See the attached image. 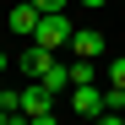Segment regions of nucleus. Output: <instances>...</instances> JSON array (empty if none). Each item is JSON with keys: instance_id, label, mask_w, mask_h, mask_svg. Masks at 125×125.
Masks as SVG:
<instances>
[{"instance_id": "obj_10", "label": "nucleus", "mask_w": 125, "mask_h": 125, "mask_svg": "<svg viewBox=\"0 0 125 125\" xmlns=\"http://www.w3.org/2000/svg\"><path fill=\"white\" fill-rule=\"evenodd\" d=\"M109 87H125V54L109 60Z\"/></svg>"}, {"instance_id": "obj_13", "label": "nucleus", "mask_w": 125, "mask_h": 125, "mask_svg": "<svg viewBox=\"0 0 125 125\" xmlns=\"http://www.w3.org/2000/svg\"><path fill=\"white\" fill-rule=\"evenodd\" d=\"M82 6H87V11H103V6H109V0H82Z\"/></svg>"}, {"instance_id": "obj_9", "label": "nucleus", "mask_w": 125, "mask_h": 125, "mask_svg": "<svg viewBox=\"0 0 125 125\" xmlns=\"http://www.w3.org/2000/svg\"><path fill=\"white\" fill-rule=\"evenodd\" d=\"M103 103H109L114 114H125V87H103Z\"/></svg>"}, {"instance_id": "obj_8", "label": "nucleus", "mask_w": 125, "mask_h": 125, "mask_svg": "<svg viewBox=\"0 0 125 125\" xmlns=\"http://www.w3.org/2000/svg\"><path fill=\"white\" fill-rule=\"evenodd\" d=\"M65 65H71V87H82V82L98 76V60H65Z\"/></svg>"}, {"instance_id": "obj_5", "label": "nucleus", "mask_w": 125, "mask_h": 125, "mask_svg": "<svg viewBox=\"0 0 125 125\" xmlns=\"http://www.w3.org/2000/svg\"><path fill=\"white\" fill-rule=\"evenodd\" d=\"M54 60H60V49H44V44L33 38V44H27V54H22V76H27V82H33V76H44Z\"/></svg>"}, {"instance_id": "obj_15", "label": "nucleus", "mask_w": 125, "mask_h": 125, "mask_svg": "<svg viewBox=\"0 0 125 125\" xmlns=\"http://www.w3.org/2000/svg\"><path fill=\"white\" fill-rule=\"evenodd\" d=\"M6 65H11V60H6V49H0V76H6Z\"/></svg>"}, {"instance_id": "obj_12", "label": "nucleus", "mask_w": 125, "mask_h": 125, "mask_svg": "<svg viewBox=\"0 0 125 125\" xmlns=\"http://www.w3.org/2000/svg\"><path fill=\"white\" fill-rule=\"evenodd\" d=\"M27 125H60V114L49 109V114H27Z\"/></svg>"}, {"instance_id": "obj_2", "label": "nucleus", "mask_w": 125, "mask_h": 125, "mask_svg": "<svg viewBox=\"0 0 125 125\" xmlns=\"http://www.w3.org/2000/svg\"><path fill=\"white\" fill-rule=\"evenodd\" d=\"M109 103H103V87H93V82H82V87H71V114L82 120H98Z\"/></svg>"}, {"instance_id": "obj_1", "label": "nucleus", "mask_w": 125, "mask_h": 125, "mask_svg": "<svg viewBox=\"0 0 125 125\" xmlns=\"http://www.w3.org/2000/svg\"><path fill=\"white\" fill-rule=\"evenodd\" d=\"M33 38H38L44 49H65V44H71V16H65V11H44Z\"/></svg>"}, {"instance_id": "obj_7", "label": "nucleus", "mask_w": 125, "mask_h": 125, "mask_svg": "<svg viewBox=\"0 0 125 125\" xmlns=\"http://www.w3.org/2000/svg\"><path fill=\"white\" fill-rule=\"evenodd\" d=\"M38 82H44V87L60 98V93H71V65H65V60H54V65L44 71V76H38Z\"/></svg>"}, {"instance_id": "obj_14", "label": "nucleus", "mask_w": 125, "mask_h": 125, "mask_svg": "<svg viewBox=\"0 0 125 125\" xmlns=\"http://www.w3.org/2000/svg\"><path fill=\"white\" fill-rule=\"evenodd\" d=\"M0 125H11V109H6V103H0Z\"/></svg>"}, {"instance_id": "obj_4", "label": "nucleus", "mask_w": 125, "mask_h": 125, "mask_svg": "<svg viewBox=\"0 0 125 125\" xmlns=\"http://www.w3.org/2000/svg\"><path fill=\"white\" fill-rule=\"evenodd\" d=\"M49 109H54V93L44 87V82H38V76L22 82V114H49Z\"/></svg>"}, {"instance_id": "obj_3", "label": "nucleus", "mask_w": 125, "mask_h": 125, "mask_svg": "<svg viewBox=\"0 0 125 125\" xmlns=\"http://www.w3.org/2000/svg\"><path fill=\"white\" fill-rule=\"evenodd\" d=\"M38 16H44V11H38L33 0H16V6L6 11V27H11V33H22V38H33V33H38Z\"/></svg>"}, {"instance_id": "obj_6", "label": "nucleus", "mask_w": 125, "mask_h": 125, "mask_svg": "<svg viewBox=\"0 0 125 125\" xmlns=\"http://www.w3.org/2000/svg\"><path fill=\"white\" fill-rule=\"evenodd\" d=\"M71 54H76V60H98V54H103V33H98V27H76V33H71Z\"/></svg>"}, {"instance_id": "obj_11", "label": "nucleus", "mask_w": 125, "mask_h": 125, "mask_svg": "<svg viewBox=\"0 0 125 125\" xmlns=\"http://www.w3.org/2000/svg\"><path fill=\"white\" fill-rule=\"evenodd\" d=\"M38 11H71V0H33Z\"/></svg>"}]
</instances>
